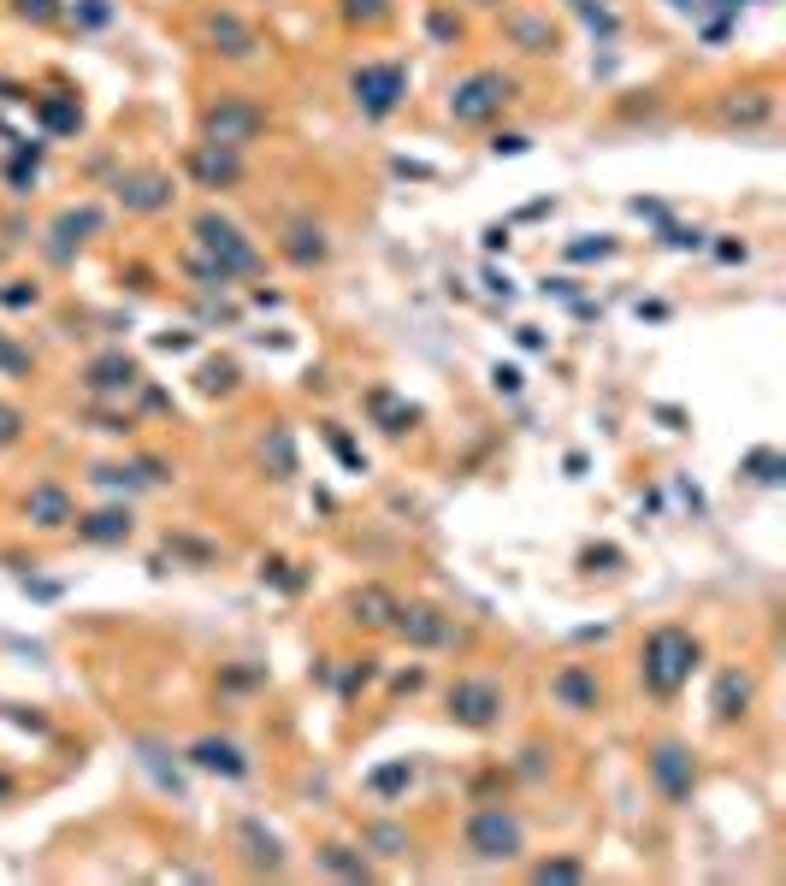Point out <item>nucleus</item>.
Masks as SVG:
<instances>
[{
    "mask_svg": "<svg viewBox=\"0 0 786 886\" xmlns=\"http://www.w3.org/2000/svg\"><path fill=\"white\" fill-rule=\"evenodd\" d=\"M402 89H408V71L402 65H367V71H355V101L373 113V119H385L396 101H402Z\"/></svg>",
    "mask_w": 786,
    "mask_h": 886,
    "instance_id": "39448f33",
    "label": "nucleus"
},
{
    "mask_svg": "<svg viewBox=\"0 0 786 886\" xmlns=\"http://www.w3.org/2000/svg\"><path fill=\"white\" fill-rule=\"evenodd\" d=\"M656 780H662V792H668V798H674V804H680V798H686V792H692V757H686V751H680V745H662V751H656Z\"/></svg>",
    "mask_w": 786,
    "mask_h": 886,
    "instance_id": "6e6552de",
    "label": "nucleus"
},
{
    "mask_svg": "<svg viewBox=\"0 0 786 886\" xmlns=\"http://www.w3.org/2000/svg\"><path fill=\"white\" fill-rule=\"evenodd\" d=\"M580 875V863H544L538 869V881H574Z\"/></svg>",
    "mask_w": 786,
    "mask_h": 886,
    "instance_id": "a211bd4d",
    "label": "nucleus"
},
{
    "mask_svg": "<svg viewBox=\"0 0 786 886\" xmlns=\"http://www.w3.org/2000/svg\"><path fill=\"white\" fill-rule=\"evenodd\" d=\"M692 662H698V644L680 633V627H662V633H651V644H645V674H651L656 692H674V686L692 674Z\"/></svg>",
    "mask_w": 786,
    "mask_h": 886,
    "instance_id": "f257e3e1",
    "label": "nucleus"
},
{
    "mask_svg": "<svg viewBox=\"0 0 786 886\" xmlns=\"http://www.w3.org/2000/svg\"><path fill=\"white\" fill-rule=\"evenodd\" d=\"M119 195H125V190H119ZM125 201H131V207H142V213H154V207H166V201H172V190H166L160 178H136Z\"/></svg>",
    "mask_w": 786,
    "mask_h": 886,
    "instance_id": "9b49d317",
    "label": "nucleus"
},
{
    "mask_svg": "<svg viewBox=\"0 0 786 886\" xmlns=\"http://www.w3.org/2000/svg\"><path fill=\"white\" fill-rule=\"evenodd\" d=\"M521 839L526 833L509 810H479V816L467 822V851H473V857H515Z\"/></svg>",
    "mask_w": 786,
    "mask_h": 886,
    "instance_id": "7ed1b4c3",
    "label": "nucleus"
},
{
    "mask_svg": "<svg viewBox=\"0 0 786 886\" xmlns=\"http://www.w3.org/2000/svg\"><path fill=\"white\" fill-rule=\"evenodd\" d=\"M196 762H201V768H225V774H243V757H237L231 745H213V739H207V745H196Z\"/></svg>",
    "mask_w": 786,
    "mask_h": 886,
    "instance_id": "ddd939ff",
    "label": "nucleus"
},
{
    "mask_svg": "<svg viewBox=\"0 0 786 886\" xmlns=\"http://www.w3.org/2000/svg\"><path fill=\"white\" fill-rule=\"evenodd\" d=\"M196 166H201L207 184H231V178H237V160H231V154H201Z\"/></svg>",
    "mask_w": 786,
    "mask_h": 886,
    "instance_id": "dca6fc26",
    "label": "nucleus"
},
{
    "mask_svg": "<svg viewBox=\"0 0 786 886\" xmlns=\"http://www.w3.org/2000/svg\"><path fill=\"white\" fill-rule=\"evenodd\" d=\"M0 367H12V373H24V367H30V361H24V355H18V349H6V343H0Z\"/></svg>",
    "mask_w": 786,
    "mask_h": 886,
    "instance_id": "412c9836",
    "label": "nucleus"
},
{
    "mask_svg": "<svg viewBox=\"0 0 786 886\" xmlns=\"http://www.w3.org/2000/svg\"><path fill=\"white\" fill-rule=\"evenodd\" d=\"M18 438V408H0V443Z\"/></svg>",
    "mask_w": 786,
    "mask_h": 886,
    "instance_id": "6ab92c4d",
    "label": "nucleus"
},
{
    "mask_svg": "<svg viewBox=\"0 0 786 886\" xmlns=\"http://www.w3.org/2000/svg\"><path fill=\"white\" fill-rule=\"evenodd\" d=\"M30 508L42 514V526H60V520H66V497H60V491H48V485L30 497Z\"/></svg>",
    "mask_w": 786,
    "mask_h": 886,
    "instance_id": "2eb2a0df",
    "label": "nucleus"
},
{
    "mask_svg": "<svg viewBox=\"0 0 786 886\" xmlns=\"http://www.w3.org/2000/svg\"><path fill=\"white\" fill-rule=\"evenodd\" d=\"M450 709H456L467 727H491L497 709H503V692H497L491 680H461L456 692H450Z\"/></svg>",
    "mask_w": 786,
    "mask_h": 886,
    "instance_id": "423d86ee",
    "label": "nucleus"
},
{
    "mask_svg": "<svg viewBox=\"0 0 786 886\" xmlns=\"http://www.w3.org/2000/svg\"><path fill=\"white\" fill-rule=\"evenodd\" d=\"M402 633H414L420 644H438V638H444V627L432 621V609H414V615H402Z\"/></svg>",
    "mask_w": 786,
    "mask_h": 886,
    "instance_id": "4468645a",
    "label": "nucleus"
},
{
    "mask_svg": "<svg viewBox=\"0 0 786 886\" xmlns=\"http://www.w3.org/2000/svg\"><path fill=\"white\" fill-rule=\"evenodd\" d=\"M503 101H509V77H503V71H479V77L456 83V95H450V113H456L461 125H479V119H491Z\"/></svg>",
    "mask_w": 786,
    "mask_h": 886,
    "instance_id": "f03ea898",
    "label": "nucleus"
},
{
    "mask_svg": "<svg viewBox=\"0 0 786 886\" xmlns=\"http://www.w3.org/2000/svg\"><path fill=\"white\" fill-rule=\"evenodd\" d=\"M24 12H36V18H48L54 6H48V0H24Z\"/></svg>",
    "mask_w": 786,
    "mask_h": 886,
    "instance_id": "4be33fe9",
    "label": "nucleus"
},
{
    "mask_svg": "<svg viewBox=\"0 0 786 886\" xmlns=\"http://www.w3.org/2000/svg\"><path fill=\"white\" fill-rule=\"evenodd\" d=\"M402 780H408V768H385V774H379V780H373V786H379V792H396V786H402Z\"/></svg>",
    "mask_w": 786,
    "mask_h": 886,
    "instance_id": "aec40b11",
    "label": "nucleus"
},
{
    "mask_svg": "<svg viewBox=\"0 0 786 886\" xmlns=\"http://www.w3.org/2000/svg\"><path fill=\"white\" fill-rule=\"evenodd\" d=\"M83 532H89V538H119V532H131V520H125L119 508H107V514H95Z\"/></svg>",
    "mask_w": 786,
    "mask_h": 886,
    "instance_id": "f3484780",
    "label": "nucleus"
},
{
    "mask_svg": "<svg viewBox=\"0 0 786 886\" xmlns=\"http://www.w3.org/2000/svg\"><path fill=\"white\" fill-rule=\"evenodd\" d=\"M556 697H562V703H574V709H591V703H597V686H591L586 674L574 668V674H562V680H556Z\"/></svg>",
    "mask_w": 786,
    "mask_h": 886,
    "instance_id": "f8f14e48",
    "label": "nucleus"
},
{
    "mask_svg": "<svg viewBox=\"0 0 786 886\" xmlns=\"http://www.w3.org/2000/svg\"><path fill=\"white\" fill-rule=\"evenodd\" d=\"M574 6H591V0H574Z\"/></svg>",
    "mask_w": 786,
    "mask_h": 886,
    "instance_id": "5701e85b",
    "label": "nucleus"
},
{
    "mask_svg": "<svg viewBox=\"0 0 786 886\" xmlns=\"http://www.w3.org/2000/svg\"><path fill=\"white\" fill-rule=\"evenodd\" d=\"M196 237H201V249L219 260V272H255V266H261V260H255V249L237 237V225H225V219H213V213L196 225Z\"/></svg>",
    "mask_w": 786,
    "mask_h": 886,
    "instance_id": "20e7f679",
    "label": "nucleus"
},
{
    "mask_svg": "<svg viewBox=\"0 0 786 886\" xmlns=\"http://www.w3.org/2000/svg\"><path fill=\"white\" fill-rule=\"evenodd\" d=\"M207 130H213V142L237 148V142H249V136L261 130V113H255V107H231V101H225V107H213V113H207Z\"/></svg>",
    "mask_w": 786,
    "mask_h": 886,
    "instance_id": "0eeeda50",
    "label": "nucleus"
},
{
    "mask_svg": "<svg viewBox=\"0 0 786 886\" xmlns=\"http://www.w3.org/2000/svg\"><path fill=\"white\" fill-rule=\"evenodd\" d=\"M745 697H751V680H745V674H721L716 715H721V721H727V715H739V709H745Z\"/></svg>",
    "mask_w": 786,
    "mask_h": 886,
    "instance_id": "1a4fd4ad",
    "label": "nucleus"
},
{
    "mask_svg": "<svg viewBox=\"0 0 786 886\" xmlns=\"http://www.w3.org/2000/svg\"><path fill=\"white\" fill-rule=\"evenodd\" d=\"M131 379H136V367L125 355H107V361H95V373H89L95 390H119V384H131Z\"/></svg>",
    "mask_w": 786,
    "mask_h": 886,
    "instance_id": "9d476101",
    "label": "nucleus"
}]
</instances>
